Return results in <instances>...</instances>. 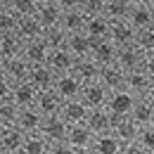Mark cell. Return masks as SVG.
<instances>
[{
  "instance_id": "7bdbcfd3",
  "label": "cell",
  "mask_w": 154,
  "mask_h": 154,
  "mask_svg": "<svg viewBox=\"0 0 154 154\" xmlns=\"http://www.w3.org/2000/svg\"><path fill=\"white\" fill-rule=\"evenodd\" d=\"M140 69L154 81V52H147V55L142 57V66H140Z\"/></svg>"
},
{
  "instance_id": "6f0895ef",
  "label": "cell",
  "mask_w": 154,
  "mask_h": 154,
  "mask_svg": "<svg viewBox=\"0 0 154 154\" xmlns=\"http://www.w3.org/2000/svg\"><path fill=\"white\" fill-rule=\"evenodd\" d=\"M0 131H2V126H0Z\"/></svg>"
},
{
  "instance_id": "9a60e30c",
  "label": "cell",
  "mask_w": 154,
  "mask_h": 154,
  "mask_svg": "<svg viewBox=\"0 0 154 154\" xmlns=\"http://www.w3.org/2000/svg\"><path fill=\"white\" fill-rule=\"evenodd\" d=\"M100 64H97L93 57H78L74 62V69H71V74L81 81V83H93L100 78Z\"/></svg>"
},
{
  "instance_id": "d4e9b609",
  "label": "cell",
  "mask_w": 154,
  "mask_h": 154,
  "mask_svg": "<svg viewBox=\"0 0 154 154\" xmlns=\"http://www.w3.org/2000/svg\"><path fill=\"white\" fill-rule=\"evenodd\" d=\"M109 29H112V21L107 19L104 14H95V17L85 19L83 33L90 36L93 40H102V38H109Z\"/></svg>"
},
{
  "instance_id": "74e56055",
  "label": "cell",
  "mask_w": 154,
  "mask_h": 154,
  "mask_svg": "<svg viewBox=\"0 0 154 154\" xmlns=\"http://www.w3.org/2000/svg\"><path fill=\"white\" fill-rule=\"evenodd\" d=\"M135 142H137L145 152H154V123L152 126H142V128L137 131Z\"/></svg>"
},
{
  "instance_id": "4316f807",
  "label": "cell",
  "mask_w": 154,
  "mask_h": 154,
  "mask_svg": "<svg viewBox=\"0 0 154 154\" xmlns=\"http://www.w3.org/2000/svg\"><path fill=\"white\" fill-rule=\"evenodd\" d=\"M14 33L26 43V40L43 38L45 29L40 26V21L36 19V17H19V21H17V31H14Z\"/></svg>"
},
{
  "instance_id": "3957f363",
  "label": "cell",
  "mask_w": 154,
  "mask_h": 154,
  "mask_svg": "<svg viewBox=\"0 0 154 154\" xmlns=\"http://www.w3.org/2000/svg\"><path fill=\"white\" fill-rule=\"evenodd\" d=\"M142 57H145V52L131 43V45H123V48H119L116 50V64L128 74V71H133V69H140L142 66Z\"/></svg>"
},
{
  "instance_id": "e575fe53",
  "label": "cell",
  "mask_w": 154,
  "mask_h": 154,
  "mask_svg": "<svg viewBox=\"0 0 154 154\" xmlns=\"http://www.w3.org/2000/svg\"><path fill=\"white\" fill-rule=\"evenodd\" d=\"M66 33H64V29L62 26H52V29H45V33H43V40H45V45L50 48V50H59V48H66Z\"/></svg>"
},
{
  "instance_id": "60d3db41",
  "label": "cell",
  "mask_w": 154,
  "mask_h": 154,
  "mask_svg": "<svg viewBox=\"0 0 154 154\" xmlns=\"http://www.w3.org/2000/svg\"><path fill=\"white\" fill-rule=\"evenodd\" d=\"M12 90H14V83L5 74H0V100H10L12 97Z\"/></svg>"
},
{
  "instance_id": "c3c4849f",
  "label": "cell",
  "mask_w": 154,
  "mask_h": 154,
  "mask_svg": "<svg viewBox=\"0 0 154 154\" xmlns=\"http://www.w3.org/2000/svg\"><path fill=\"white\" fill-rule=\"evenodd\" d=\"M74 154H95V152L88 147V149H74Z\"/></svg>"
},
{
  "instance_id": "b9f144b4",
  "label": "cell",
  "mask_w": 154,
  "mask_h": 154,
  "mask_svg": "<svg viewBox=\"0 0 154 154\" xmlns=\"http://www.w3.org/2000/svg\"><path fill=\"white\" fill-rule=\"evenodd\" d=\"M48 154H74V147H71L66 140H62V142H52L50 149H48Z\"/></svg>"
},
{
  "instance_id": "603a6c76",
  "label": "cell",
  "mask_w": 154,
  "mask_h": 154,
  "mask_svg": "<svg viewBox=\"0 0 154 154\" xmlns=\"http://www.w3.org/2000/svg\"><path fill=\"white\" fill-rule=\"evenodd\" d=\"M62 104H64V100H62V97L55 93V88H50V90H43V93H38V100H36V109H38L43 116L59 114Z\"/></svg>"
},
{
  "instance_id": "ab89813d",
  "label": "cell",
  "mask_w": 154,
  "mask_h": 154,
  "mask_svg": "<svg viewBox=\"0 0 154 154\" xmlns=\"http://www.w3.org/2000/svg\"><path fill=\"white\" fill-rule=\"evenodd\" d=\"M104 2H107V0H81L78 10H81L85 17H95V14H102V12H104Z\"/></svg>"
},
{
  "instance_id": "f35d334b",
  "label": "cell",
  "mask_w": 154,
  "mask_h": 154,
  "mask_svg": "<svg viewBox=\"0 0 154 154\" xmlns=\"http://www.w3.org/2000/svg\"><path fill=\"white\" fill-rule=\"evenodd\" d=\"M17 21H19V17H17L12 10H2V12H0V36L14 33V31H17Z\"/></svg>"
},
{
  "instance_id": "d6986e66",
  "label": "cell",
  "mask_w": 154,
  "mask_h": 154,
  "mask_svg": "<svg viewBox=\"0 0 154 154\" xmlns=\"http://www.w3.org/2000/svg\"><path fill=\"white\" fill-rule=\"evenodd\" d=\"M59 116L64 119L66 126H76V123H83L85 116H88V107L81 102V100H66L59 109Z\"/></svg>"
},
{
  "instance_id": "f907efd6",
  "label": "cell",
  "mask_w": 154,
  "mask_h": 154,
  "mask_svg": "<svg viewBox=\"0 0 154 154\" xmlns=\"http://www.w3.org/2000/svg\"><path fill=\"white\" fill-rule=\"evenodd\" d=\"M147 5H149V7H152V12H154V0H147Z\"/></svg>"
},
{
  "instance_id": "277c9868",
  "label": "cell",
  "mask_w": 154,
  "mask_h": 154,
  "mask_svg": "<svg viewBox=\"0 0 154 154\" xmlns=\"http://www.w3.org/2000/svg\"><path fill=\"white\" fill-rule=\"evenodd\" d=\"M137 131H140V126L135 123L131 116H114L112 114V131H109V133H114L123 145H126V142H135Z\"/></svg>"
},
{
  "instance_id": "8fae6325",
  "label": "cell",
  "mask_w": 154,
  "mask_h": 154,
  "mask_svg": "<svg viewBox=\"0 0 154 154\" xmlns=\"http://www.w3.org/2000/svg\"><path fill=\"white\" fill-rule=\"evenodd\" d=\"M149 83L152 78L147 76L142 69H133L126 74V83H123V90H128L133 97H145L147 90H149Z\"/></svg>"
},
{
  "instance_id": "11a10c76",
  "label": "cell",
  "mask_w": 154,
  "mask_h": 154,
  "mask_svg": "<svg viewBox=\"0 0 154 154\" xmlns=\"http://www.w3.org/2000/svg\"><path fill=\"white\" fill-rule=\"evenodd\" d=\"M0 154H5V149H2V147H0Z\"/></svg>"
},
{
  "instance_id": "db71d44e",
  "label": "cell",
  "mask_w": 154,
  "mask_h": 154,
  "mask_svg": "<svg viewBox=\"0 0 154 154\" xmlns=\"http://www.w3.org/2000/svg\"><path fill=\"white\" fill-rule=\"evenodd\" d=\"M36 2H48V0H36Z\"/></svg>"
},
{
  "instance_id": "7c38bea8",
  "label": "cell",
  "mask_w": 154,
  "mask_h": 154,
  "mask_svg": "<svg viewBox=\"0 0 154 154\" xmlns=\"http://www.w3.org/2000/svg\"><path fill=\"white\" fill-rule=\"evenodd\" d=\"M131 119L142 128V126H152L154 123V102L149 97H135L133 109H131Z\"/></svg>"
},
{
  "instance_id": "cb8c5ba5",
  "label": "cell",
  "mask_w": 154,
  "mask_h": 154,
  "mask_svg": "<svg viewBox=\"0 0 154 154\" xmlns=\"http://www.w3.org/2000/svg\"><path fill=\"white\" fill-rule=\"evenodd\" d=\"M12 100L17 102L19 109H29V107H36V100H38V90L29 83V81H21L14 83V90H12Z\"/></svg>"
},
{
  "instance_id": "7dc6e473",
  "label": "cell",
  "mask_w": 154,
  "mask_h": 154,
  "mask_svg": "<svg viewBox=\"0 0 154 154\" xmlns=\"http://www.w3.org/2000/svg\"><path fill=\"white\" fill-rule=\"evenodd\" d=\"M10 2H12V0H0V12H2V10H10Z\"/></svg>"
},
{
  "instance_id": "484cf974",
  "label": "cell",
  "mask_w": 154,
  "mask_h": 154,
  "mask_svg": "<svg viewBox=\"0 0 154 154\" xmlns=\"http://www.w3.org/2000/svg\"><path fill=\"white\" fill-rule=\"evenodd\" d=\"M90 149H93L95 154H121L123 142H121L114 133H100V135H95Z\"/></svg>"
},
{
  "instance_id": "6da1fadb",
  "label": "cell",
  "mask_w": 154,
  "mask_h": 154,
  "mask_svg": "<svg viewBox=\"0 0 154 154\" xmlns=\"http://www.w3.org/2000/svg\"><path fill=\"white\" fill-rule=\"evenodd\" d=\"M88 109H97V107H107V100H109V90L100 83V81H93V83H83V90H81V97H78Z\"/></svg>"
},
{
  "instance_id": "836d02e7",
  "label": "cell",
  "mask_w": 154,
  "mask_h": 154,
  "mask_svg": "<svg viewBox=\"0 0 154 154\" xmlns=\"http://www.w3.org/2000/svg\"><path fill=\"white\" fill-rule=\"evenodd\" d=\"M17 119H19L17 102L12 97L10 100H0V126H17Z\"/></svg>"
},
{
  "instance_id": "816d5d0a",
  "label": "cell",
  "mask_w": 154,
  "mask_h": 154,
  "mask_svg": "<svg viewBox=\"0 0 154 154\" xmlns=\"http://www.w3.org/2000/svg\"><path fill=\"white\" fill-rule=\"evenodd\" d=\"M5 154H24V152H21V149H19V152H5Z\"/></svg>"
},
{
  "instance_id": "5b68a950",
  "label": "cell",
  "mask_w": 154,
  "mask_h": 154,
  "mask_svg": "<svg viewBox=\"0 0 154 154\" xmlns=\"http://www.w3.org/2000/svg\"><path fill=\"white\" fill-rule=\"evenodd\" d=\"M81 90H83V83H81L74 74H62V76L55 78V93H57L64 102H66V100H78V97H81Z\"/></svg>"
},
{
  "instance_id": "d590c367",
  "label": "cell",
  "mask_w": 154,
  "mask_h": 154,
  "mask_svg": "<svg viewBox=\"0 0 154 154\" xmlns=\"http://www.w3.org/2000/svg\"><path fill=\"white\" fill-rule=\"evenodd\" d=\"M10 10H12L17 17H36L38 2H36V0H12V2H10Z\"/></svg>"
},
{
  "instance_id": "83f0119b",
  "label": "cell",
  "mask_w": 154,
  "mask_h": 154,
  "mask_svg": "<svg viewBox=\"0 0 154 154\" xmlns=\"http://www.w3.org/2000/svg\"><path fill=\"white\" fill-rule=\"evenodd\" d=\"M66 50L74 55V57H90V50H93V38L85 36L83 31L81 33H71L66 38Z\"/></svg>"
},
{
  "instance_id": "7402d4cb",
  "label": "cell",
  "mask_w": 154,
  "mask_h": 154,
  "mask_svg": "<svg viewBox=\"0 0 154 154\" xmlns=\"http://www.w3.org/2000/svg\"><path fill=\"white\" fill-rule=\"evenodd\" d=\"M24 137H26V133L19 126H2V131H0V147L5 152H19L21 145H24Z\"/></svg>"
},
{
  "instance_id": "ac0fdd59",
  "label": "cell",
  "mask_w": 154,
  "mask_h": 154,
  "mask_svg": "<svg viewBox=\"0 0 154 154\" xmlns=\"http://www.w3.org/2000/svg\"><path fill=\"white\" fill-rule=\"evenodd\" d=\"M116 48L109 38H102V40H93V50H90V57L95 59L100 66H107V64H114L116 62Z\"/></svg>"
},
{
  "instance_id": "e0dca14e",
  "label": "cell",
  "mask_w": 154,
  "mask_h": 154,
  "mask_svg": "<svg viewBox=\"0 0 154 154\" xmlns=\"http://www.w3.org/2000/svg\"><path fill=\"white\" fill-rule=\"evenodd\" d=\"M62 10L57 7L55 0H48V2H38V10H36V19L40 21L43 29H52V26H59L62 21Z\"/></svg>"
},
{
  "instance_id": "681fc988",
  "label": "cell",
  "mask_w": 154,
  "mask_h": 154,
  "mask_svg": "<svg viewBox=\"0 0 154 154\" xmlns=\"http://www.w3.org/2000/svg\"><path fill=\"white\" fill-rule=\"evenodd\" d=\"M128 2H131V5H145L147 0H128Z\"/></svg>"
},
{
  "instance_id": "7a4b0ae2",
  "label": "cell",
  "mask_w": 154,
  "mask_h": 154,
  "mask_svg": "<svg viewBox=\"0 0 154 154\" xmlns=\"http://www.w3.org/2000/svg\"><path fill=\"white\" fill-rule=\"evenodd\" d=\"M38 133L52 145V142H62V140H66L69 126L64 123V119H62L59 114H52V116H45V119H43Z\"/></svg>"
},
{
  "instance_id": "2e32d148",
  "label": "cell",
  "mask_w": 154,
  "mask_h": 154,
  "mask_svg": "<svg viewBox=\"0 0 154 154\" xmlns=\"http://www.w3.org/2000/svg\"><path fill=\"white\" fill-rule=\"evenodd\" d=\"M93 140L95 133L85 126V123H76V126H69V133H66V142L74 147V149H88L93 147Z\"/></svg>"
},
{
  "instance_id": "f6af8a7d",
  "label": "cell",
  "mask_w": 154,
  "mask_h": 154,
  "mask_svg": "<svg viewBox=\"0 0 154 154\" xmlns=\"http://www.w3.org/2000/svg\"><path fill=\"white\" fill-rule=\"evenodd\" d=\"M57 2V7L62 12H66V10H76L78 5H81V0H55Z\"/></svg>"
},
{
  "instance_id": "8d00e7d4",
  "label": "cell",
  "mask_w": 154,
  "mask_h": 154,
  "mask_svg": "<svg viewBox=\"0 0 154 154\" xmlns=\"http://www.w3.org/2000/svg\"><path fill=\"white\" fill-rule=\"evenodd\" d=\"M135 45L147 55V52H154V26L149 29H142L135 33Z\"/></svg>"
},
{
  "instance_id": "1f68e13d",
  "label": "cell",
  "mask_w": 154,
  "mask_h": 154,
  "mask_svg": "<svg viewBox=\"0 0 154 154\" xmlns=\"http://www.w3.org/2000/svg\"><path fill=\"white\" fill-rule=\"evenodd\" d=\"M131 2L128 0H107L104 2V17L109 21H123V19H128V14H131Z\"/></svg>"
},
{
  "instance_id": "4dcf8cb0",
  "label": "cell",
  "mask_w": 154,
  "mask_h": 154,
  "mask_svg": "<svg viewBox=\"0 0 154 154\" xmlns=\"http://www.w3.org/2000/svg\"><path fill=\"white\" fill-rule=\"evenodd\" d=\"M21 50H24V40L17 33H5L0 36V57L10 59V57H21Z\"/></svg>"
},
{
  "instance_id": "f5cc1de1",
  "label": "cell",
  "mask_w": 154,
  "mask_h": 154,
  "mask_svg": "<svg viewBox=\"0 0 154 154\" xmlns=\"http://www.w3.org/2000/svg\"><path fill=\"white\" fill-rule=\"evenodd\" d=\"M0 74H2V57H0Z\"/></svg>"
},
{
  "instance_id": "52a82bcc",
  "label": "cell",
  "mask_w": 154,
  "mask_h": 154,
  "mask_svg": "<svg viewBox=\"0 0 154 154\" xmlns=\"http://www.w3.org/2000/svg\"><path fill=\"white\" fill-rule=\"evenodd\" d=\"M55 78H57V74H55L48 64H36V66H31V71H29V83H31L38 93L55 88Z\"/></svg>"
},
{
  "instance_id": "d6a6232c",
  "label": "cell",
  "mask_w": 154,
  "mask_h": 154,
  "mask_svg": "<svg viewBox=\"0 0 154 154\" xmlns=\"http://www.w3.org/2000/svg\"><path fill=\"white\" fill-rule=\"evenodd\" d=\"M48 149H50V142L40 133H26L24 145H21L24 154H48Z\"/></svg>"
},
{
  "instance_id": "f1b7e54d",
  "label": "cell",
  "mask_w": 154,
  "mask_h": 154,
  "mask_svg": "<svg viewBox=\"0 0 154 154\" xmlns=\"http://www.w3.org/2000/svg\"><path fill=\"white\" fill-rule=\"evenodd\" d=\"M45 116L40 114L36 107H29V109H19V119H17V126H19L24 133H38L40 123H43Z\"/></svg>"
},
{
  "instance_id": "5bb4252c",
  "label": "cell",
  "mask_w": 154,
  "mask_h": 154,
  "mask_svg": "<svg viewBox=\"0 0 154 154\" xmlns=\"http://www.w3.org/2000/svg\"><path fill=\"white\" fill-rule=\"evenodd\" d=\"M74 62H76V57H74L66 48H59V50H50V57H48L45 64H48L57 76H62V74H71Z\"/></svg>"
},
{
  "instance_id": "bcb514c9",
  "label": "cell",
  "mask_w": 154,
  "mask_h": 154,
  "mask_svg": "<svg viewBox=\"0 0 154 154\" xmlns=\"http://www.w3.org/2000/svg\"><path fill=\"white\" fill-rule=\"evenodd\" d=\"M145 97H149V100L154 102V81L149 83V90H147V95H145Z\"/></svg>"
},
{
  "instance_id": "9c48e42d",
  "label": "cell",
  "mask_w": 154,
  "mask_h": 154,
  "mask_svg": "<svg viewBox=\"0 0 154 154\" xmlns=\"http://www.w3.org/2000/svg\"><path fill=\"white\" fill-rule=\"evenodd\" d=\"M21 57L26 59L31 66H36V64H45L48 57H50V48L45 45V40H43V38L26 40V43H24V50H21Z\"/></svg>"
},
{
  "instance_id": "4fadbf2b",
  "label": "cell",
  "mask_w": 154,
  "mask_h": 154,
  "mask_svg": "<svg viewBox=\"0 0 154 154\" xmlns=\"http://www.w3.org/2000/svg\"><path fill=\"white\" fill-rule=\"evenodd\" d=\"M133 102L135 97L128 93V90H114V93H109V100H107V109L112 112L114 116H128L131 114V109H133Z\"/></svg>"
},
{
  "instance_id": "f546056e",
  "label": "cell",
  "mask_w": 154,
  "mask_h": 154,
  "mask_svg": "<svg viewBox=\"0 0 154 154\" xmlns=\"http://www.w3.org/2000/svg\"><path fill=\"white\" fill-rule=\"evenodd\" d=\"M85 14L81 12V10H66L64 14H62V21H59V26L64 29V33L66 36H71V33H81L83 31V26H85Z\"/></svg>"
},
{
  "instance_id": "ee69618b",
  "label": "cell",
  "mask_w": 154,
  "mask_h": 154,
  "mask_svg": "<svg viewBox=\"0 0 154 154\" xmlns=\"http://www.w3.org/2000/svg\"><path fill=\"white\" fill-rule=\"evenodd\" d=\"M121 154H147L137 142H126L123 145V149H121Z\"/></svg>"
},
{
  "instance_id": "44dd1931",
  "label": "cell",
  "mask_w": 154,
  "mask_h": 154,
  "mask_svg": "<svg viewBox=\"0 0 154 154\" xmlns=\"http://www.w3.org/2000/svg\"><path fill=\"white\" fill-rule=\"evenodd\" d=\"M126 21L133 26L135 31H142V29L154 26V12H152V7H149L147 2H145V5H133Z\"/></svg>"
},
{
  "instance_id": "30bf717a",
  "label": "cell",
  "mask_w": 154,
  "mask_h": 154,
  "mask_svg": "<svg viewBox=\"0 0 154 154\" xmlns=\"http://www.w3.org/2000/svg\"><path fill=\"white\" fill-rule=\"evenodd\" d=\"M29 71H31V64L24 57H10L2 59V74L10 78L12 83H21V81H29Z\"/></svg>"
},
{
  "instance_id": "8992f818",
  "label": "cell",
  "mask_w": 154,
  "mask_h": 154,
  "mask_svg": "<svg viewBox=\"0 0 154 154\" xmlns=\"http://www.w3.org/2000/svg\"><path fill=\"white\" fill-rule=\"evenodd\" d=\"M95 135L100 133H109L112 131V112L107 107H97V109H88V116L83 121Z\"/></svg>"
},
{
  "instance_id": "ffe728a7",
  "label": "cell",
  "mask_w": 154,
  "mask_h": 154,
  "mask_svg": "<svg viewBox=\"0 0 154 154\" xmlns=\"http://www.w3.org/2000/svg\"><path fill=\"white\" fill-rule=\"evenodd\" d=\"M135 31L128 21H112V29H109V40L114 43L116 48H123V45H131L135 43Z\"/></svg>"
},
{
  "instance_id": "ba28073f",
  "label": "cell",
  "mask_w": 154,
  "mask_h": 154,
  "mask_svg": "<svg viewBox=\"0 0 154 154\" xmlns=\"http://www.w3.org/2000/svg\"><path fill=\"white\" fill-rule=\"evenodd\" d=\"M109 93H114V90H121L123 88V83H126V71L119 66V64H107V66H102L100 69V78H97Z\"/></svg>"
},
{
  "instance_id": "9f6ffc18",
  "label": "cell",
  "mask_w": 154,
  "mask_h": 154,
  "mask_svg": "<svg viewBox=\"0 0 154 154\" xmlns=\"http://www.w3.org/2000/svg\"><path fill=\"white\" fill-rule=\"evenodd\" d=\"M147 154H154V152H147Z\"/></svg>"
}]
</instances>
